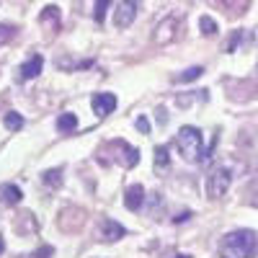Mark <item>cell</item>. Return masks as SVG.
<instances>
[{
  "instance_id": "obj_1",
  "label": "cell",
  "mask_w": 258,
  "mask_h": 258,
  "mask_svg": "<svg viewBox=\"0 0 258 258\" xmlns=\"http://www.w3.org/2000/svg\"><path fill=\"white\" fill-rule=\"evenodd\" d=\"M255 232L253 230H232L217 245L220 258H253L255 253Z\"/></svg>"
},
{
  "instance_id": "obj_2",
  "label": "cell",
  "mask_w": 258,
  "mask_h": 258,
  "mask_svg": "<svg viewBox=\"0 0 258 258\" xmlns=\"http://www.w3.org/2000/svg\"><path fill=\"white\" fill-rule=\"evenodd\" d=\"M101 163H116L121 168H135L140 163V150L132 147L124 140H109L98 147V155H96Z\"/></svg>"
},
{
  "instance_id": "obj_3",
  "label": "cell",
  "mask_w": 258,
  "mask_h": 258,
  "mask_svg": "<svg viewBox=\"0 0 258 258\" xmlns=\"http://www.w3.org/2000/svg\"><path fill=\"white\" fill-rule=\"evenodd\" d=\"M176 145L181 150L183 160H188V163L207 160V150L202 147V132H199L197 126H181L178 129V137H176Z\"/></svg>"
},
{
  "instance_id": "obj_4",
  "label": "cell",
  "mask_w": 258,
  "mask_h": 258,
  "mask_svg": "<svg viewBox=\"0 0 258 258\" xmlns=\"http://www.w3.org/2000/svg\"><path fill=\"white\" fill-rule=\"evenodd\" d=\"M230 183H232V170L225 168V165H217V168L209 173V178H207V197H209V199L225 197L227 188H230Z\"/></svg>"
},
{
  "instance_id": "obj_5",
  "label": "cell",
  "mask_w": 258,
  "mask_h": 258,
  "mask_svg": "<svg viewBox=\"0 0 258 258\" xmlns=\"http://www.w3.org/2000/svg\"><path fill=\"white\" fill-rule=\"evenodd\" d=\"M59 227L64 232H78L83 225H85V212L78 209V207H68V209H62L59 212Z\"/></svg>"
},
{
  "instance_id": "obj_6",
  "label": "cell",
  "mask_w": 258,
  "mask_h": 258,
  "mask_svg": "<svg viewBox=\"0 0 258 258\" xmlns=\"http://www.w3.org/2000/svg\"><path fill=\"white\" fill-rule=\"evenodd\" d=\"M135 16H137V3L132 0H121V3H114V24L119 29H126L135 24Z\"/></svg>"
},
{
  "instance_id": "obj_7",
  "label": "cell",
  "mask_w": 258,
  "mask_h": 258,
  "mask_svg": "<svg viewBox=\"0 0 258 258\" xmlns=\"http://www.w3.org/2000/svg\"><path fill=\"white\" fill-rule=\"evenodd\" d=\"M124 225L121 222H116V220H111V217H103L101 220V230H98V238L103 240V243H114V240H119V238H124Z\"/></svg>"
},
{
  "instance_id": "obj_8",
  "label": "cell",
  "mask_w": 258,
  "mask_h": 258,
  "mask_svg": "<svg viewBox=\"0 0 258 258\" xmlns=\"http://www.w3.org/2000/svg\"><path fill=\"white\" fill-rule=\"evenodd\" d=\"M91 103H93L96 116H98V119H106V116L116 109V96H114V93H96Z\"/></svg>"
},
{
  "instance_id": "obj_9",
  "label": "cell",
  "mask_w": 258,
  "mask_h": 258,
  "mask_svg": "<svg viewBox=\"0 0 258 258\" xmlns=\"http://www.w3.org/2000/svg\"><path fill=\"white\" fill-rule=\"evenodd\" d=\"M176 26H178L176 16H168V18H163L160 24H158V29H155V41H158V44H168V41L176 36V34H173V29H176Z\"/></svg>"
},
{
  "instance_id": "obj_10",
  "label": "cell",
  "mask_w": 258,
  "mask_h": 258,
  "mask_svg": "<svg viewBox=\"0 0 258 258\" xmlns=\"http://www.w3.org/2000/svg\"><path fill=\"white\" fill-rule=\"evenodd\" d=\"M142 202H145V188H142V183L129 186L126 194H124V207H126L129 212H137V209H142Z\"/></svg>"
},
{
  "instance_id": "obj_11",
  "label": "cell",
  "mask_w": 258,
  "mask_h": 258,
  "mask_svg": "<svg viewBox=\"0 0 258 258\" xmlns=\"http://www.w3.org/2000/svg\"><path fill=\"white\" fill-rule=\"evenodd\" d=\"M39 24L47 29V34H57L59 31V8L57 6H47L44 11H41Z\"/></svg>"
},
{
  "instance_id": "obj_12",
  "label": "cell",
  "mask_w": 258,
  "mask_h": 258,
  "mask_svg": "<svg viewBox=\"0 0 258 258\" xmlns=\"http://www.w3.org/2000/svg\"><path fill=\"white\" fill-rule=\"evenodd\" d=\"M41 68H44V59H41V54H34L31 59H26L24 64H21L18 78H21V80H34V78L41 73Z\"/></svg>"
},
{
  "instance_id": "obj_13",
  "label": "cell",
  "mask_w": 258,
  "mask_h": 258,
  "mask_svg": "<svg viewBox=\"0 0 258 258\" xmlns=\"http://www.w3.org/2000/svg\"><path fill=\"white\" fill-rule=\"evenodd\" d=\"M21 199H24V194H21L18 186H13V183L0 186V204H3V207H16Z\"/></svg>"
},
{
  "instance_id": "obj_14",
  "label": "cell",
  "mask_w": 258,
  "mask_h": 258,
  "mask_svg": "<svg viewBox=\"0 0 258 258\" xmlns=\"http://www.w3.org/2000/svg\"><path fill=\"white\" fill-rule=\"evenodd\" d=\"M75 129H78V116H75V114H59V116H57V132L73 135Z\"/></svg>"
},
{
  "instance_id": "obj_15",
  "label": "cell",
  "mask_w": 258,
  "mask_h": 258,
  "mask_svg": "<svg viewBox=\"0 0 258 258\" xmlns=\"http://www.w3.org/2000/svg\"><path fill=\"white\" fill-rule=\"evenodd\" d=\"M41 181H44V186H52V188H57V186L62 183V168L44 170V173H41Z\"/></svg>"
},
{
  "instance_id": "obj_16",
  "label": "cell",
  "mask_w": 258,
  "mask_h": 258,
  "mask_svg": "<svg viewBox=\"0 0 258 258\" xmlns=\"http://www.w3.org/2000/svg\"><path fill=\"white\" fill-rule=\"evenodd\" d=\"M3 124H6V129H11V132H18V129L24 126V119H21L18 111H8L6 119H3Z\"/></svg>"
},
{
  "instance_id": "obj_17",
  "label": "cell",
  "mask_w": 258,
  "mask_h": 258,
  "mask_svg": "<svg viewBox=\"0 0 258 258\" xmlns=\"http://www.w3.org/2000/svg\"><path fill=\"white\" fill-rule=\"evenodd\" d=\"M199 29H202L204 36H212V34L220 31V29H217V21L209 18V16H202V18H199Z\"/></svg>"
},
{
  "instance_id": "obj_18",
  "label": "cell",
  "mask_w": 258,
  "mask_h": 258,
  "mask_svg": "<svg viewBox=\"0 0 258 258\" xmlns=\"http://www.w3.org/2000/svg\"><path fill=\"white\" fill-rule=\"evenodd\" d=\"M202 73H204V68H202V64H197V68H188V70H183L181 75H176V80H178V83H188V80L202 78Z\"/></svg>"
},
{
  "instance_id": "obj_19",
  "label": "cell",
  "mask_w": 258,
  "mask_h": 258,
  "mask_svg": "<svg viewBox=\"0 0 258 258\" xmlns=\"http://www.w3.org/2000/svg\"><path fill=\"white\" fill-rule=\"evenodd\" d=\"M16 26H11V24H0V44H8V41H13L16 39Z\"/></svg>"
},
{
  "instance_id": "obj_20",
  "label": "cell",
  "mask_w": 258,
  "mask_h": 258,
  "mask_svg": "<svg viewBox=\"0 0 258 258\" xmlns=\"http://www.w3.org/2000/svg\"><path fill=\"white\" fill-rule=\"evenodd\" d=\"M168 163H170V158H168V147H155V168H168Z\"/></svg>"
},
{
  "instance_id": "obj_21",
  "label": "cell",
  "mask_w": 258,
  "mask_h": 258,
  "mask_svg": "<svg viewBox=\"0 0 258 258\" xmlns=\"http://www.w3.org/2000/svg\"><path fill=\"white\" fill-rule=\"evenodd\" d=\"M54 255V248L52 245H41L36 253H29V255H18V258H52Z\"/></svg>"
},
{
  "instance_id": "obj_22",
  "label": "cell",
  "mask_w": 258,
  "mask_h": 258,
  "mask_svg": "<svg viewBox=\"0 0 258 258\" xmlns=\"http://www.w3.org/2000/svg\"><path fill=\"white\" fill-rule=\"evenodd\" d=\"M106 8H111V3H109V0H98V3H96V8H93V18H96V21H103V16H106Z\"/></svg>"
},
{
  "instance_id": "obj_23",
  "label": "cell",
  "mask_w": 258,
  "mask_h": 258,
  "mask_svg": "<svg viewBox=\"0 0 258 258\" xmlns=\"http://www.w3.org/2000/svg\"><path fill=\"white\" fill-rule=\"evenodd\" d=\"M135 124H137V129H140L142 135H147V132H150V121H147V116H140Z\"/></svg>"
},
{
  "instance_id": "obj_24",
  "label": "cell",
  "mask_w": 258,
  "mask_h": 258,
  "mask_svg": "<svg viewBox=\"0 0 258 258\" xmlns=\"http://www.w3.org/2000/svg\"><path fill=\"white\" fill-rule=\"evenodd\" d=\"M158 121H160V124H165V121H168V116H165V109H163V106H158Z\"/></svg>"
},
{
  "instance_id": "obj_25",
  "label": "cell",
  "mask_w": 258,
  "mask_h": 258,
  "mask_svg": "<svg viewBox=\"0 0 258 258\" xmlns=\"http://www.w3.org/2000/svg\"><path fill=\"white\" fill-rule=\"evenodd\" d=\"M3 250H6V240H3V238H0V253H3Z\"/></svg>"
},
{
  "instance_id": "obj_26",
  "label": "cell",
  "mask_w": 258,
  "mask_h": 258,
  "mask_svg": "<svg viewBox=\"0 0 258 258\" xmlns=\"http://www.w3.org/2000/svg\"><path fill=\"white\" fill-rule=\"evenodd\" d=\"M173 258H188V255H183V253H178V255H173Z\"/></svg>"
}]
</instances>
